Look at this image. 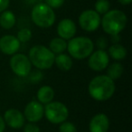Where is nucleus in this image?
Returning a JSON list of instances; mask_svg holds the SVG:
<instances>
[{
    "label": "nucleus",
    "instance_id": "obj_32",
    "mask_svg": "<svg viewBox=\"0 0 132 132\" xmlns=\"http://www.w3.org/2000/svg\"><path fill=\"white\" fill-rule=\"evenodd\" d=\"M39 1H43V0H39Z\"/></svg>",
    "mask_w": 132,
    "mask_h": 132
},
{
    "label": "nucleus",
    "instance_id": "obj_15",
    "mask_svg": "<svg viewBox=\"0 0 132 132\" xmlns=\"http://www.w3.org/2000/svg\"><path fill=\"white\" fill-rule=\"evenodd\" d=\"M36 97L40 103L47 104V103L53 101V98H54V90L51 86L44 85V86H42L38 90Z\"/></svg>",
    "mask_w": 132,
    "mask_h": 132
},
{
    "label": "nucleus",
    "instance_id": "obj_31",
    "mask_svg": "<svg viewBox=\"0 0 132 132\" xmlns=\"http://www.w3.org/2000/svg\"><path fill=\"white\" fill-rule=\"evenodd\" d=\"M119 2L123 6H127V5H129L132 2V0H119Z\"/></svg>",
    "mask_w": 132,
    "mask_h": 132
},
{
    "label": "nucleus",
    "instance_id": "obj_18",
    "mask_svg": "<svg viewBox=\"0 0 132 132\" xmlns=\"http://www.w3.org/2000/svg\"><path fill=\"white\" fill-rule=\"evenodd\" d=\"M109 56H110L112 59L116 61L123 60L127 56V50L123 45L119 44H114L109 48L108 52Z\"/></svg>",
    "mask_w": 132,
    "mask_h": 132
},
{
    "label": "nucleus",
    "instance_id": "obj_1",
    "mask_svg": "<svg viewBox=\"0 0 132 132\" xmlns=\"http://www.w3.org/2000/svg\"><path fill=\"white\" fill-rule=\"evenodd\" d=\"M115 82L108 75L94 77L89 83V94L98 101H105L110 99L115 92Z\"/></svg>",
    "mask_w": 132,
    "mask_h": 132
},
{
    "label": "nucleus",
    "instance_id": "obj_29",
    "mask_svg": "<svg viewBox=\"0 0 132 132\" xmlns=\"http://www.w3.org/2000/svg\"><path fill=\"white\" fill-rule=\"evenodd\" d=\"M6 129V122L4 120V118L0 116V132H4Z\"/></svg>",
    "mask_w": 132,
    "mask_h": 132
},
{
    "label": "nucleus",
    "instance_id": "obj_27",
    "mask_svg": "<svg viewBox=\"0 0 132 132\" xmlns=\"http://www.w3.org/2000/svg\"><path fill=\"white\" fill-rule=\"evenodd\" d=\"M96 44H97V47L100 50H104L108 46V40L105 37H100L96 42Z\"/></svg>",
    "mask_w": 132,
    "mask_h": 132
},
{
    "label": "nucleus",
    "instance_id": "obj_30",
    "mask_svg": "<svg viewBox=\"0 0 132 132\" xmlns=\"http://www.w3.org/2000/svg\"><path fill=\"white\" fill-rule=\"evenodd\" d=\"M111 37H112V40L111 41L113 43H115V44H118V42H119V39H120V37H119V35H112Z\"/></svg>",
    "mask_w": 132,
    "mask_h": 132
},
{
    "label": "nucleus",
    "instance_id": "obj_22",
    "mask_svg": "<svg viewBox=\"0 0 132 132\" xmlns=\"http://www.w3.org/2000/svg\"><path fill=\"white\" fill-rule=\"evenodd\" d=\"M17 39L20 43H26L31 39L32 32L28 28H23L17 33Z\"/></svg>",
    "mask_w": 132,
    "mask_h": 132
},
{
    "label": "nucleus",
    "instance_id": "obj_19",
    "mask_svg": "<svg viewBox=\"0 0 132 132\" xmlns=\"http://www.w3.org/2000/svg\"><path fill=\"white\" fill-rule=\"evenodd\" d=\"M49 49L51 50L54 54L62 53L67 49V42H66V40L61 38V37L53 38V40L50 42Z\"/></svg>",
    "mask_w": 132,
    "mask_h": 132
},
{
    "label": "nucleus",
    "instance_id": "obj_16",
    "mask_svg": "<svg viewBox=\"0 0 132 132\" xmlns=\"http://www.w3.org/2000/svg\"><path fill=\"white\" fill-rule=\"evenodd\" d=\"M54 63L58 67L60 70L62 71H70L72 69V65H73V62L72 59L70 55L65 54V53H59L55 56L54 58Z\"/></svg>",
    "mask_w": 132,
    "mask_h": 132
},
{
    "label": "nucleus",
    "instance_id": "obj_11",
    "mask_svg": "<svg viewBox=\"0 0 132 132\" xmlns=\"http://www.w3.org/2000/svg\"><path fill=\"white\" fill-rule=\"evenodd\" d=\"M20 44L21 43L15 35H4L0 38V51L6 55H13L20 49Z\"/></svg>",
    "mask_w": 132,
    "mask_h": 132
},
{
    "label": "nucleus",
    "instance_id": "obj_26",
    "mask_svg": "<svg viewBox=\"0 0 132 132\" xmlns=\"http://www.w3.org/2000/svg\"><path fill=\"white\" fill-rule=\"evenodd\" d=\"M64 0H45V4L51 8H59L63 5Z\"/></svg>",
    "mask_w": 132,
    "mask_h": 132
},
{
    "label": "nucleus",
    "instance_id": "obj_17",
    "mask_svg": "<svg viewBox=\"0 0 132 132\" xmlns=\"http://www.w3.org/2000/svg\"><path fill=\"white\" fill-rule=\"evenodd\" d=\"M15 24V15L12 11H3L0 15V26L4 29H11Z\"/></svg>",
    "mask_w": 132,
    "mask_h": 132
},
{
    "label": "nucleus",
    "instance_id": "obj_23",
    "mask_svg": "<svg viewBox=\"0 0 132 132\" xmlns=\"http://www.w3.org/2000/svg\"><path fill=\"white\" fill-rule=\"evenodd\" d=\"M59 131L60 132H77V128L72 122L70 121H63L60 123L59 127Z\"/></svg>",
    "mask_w": 132,
    "mask_h": 132
},
{
    "label": "nucleus",
    "instance_id": "obj_20",
    "mask_svg": "<svg viewBox=\"0 0 132 132\" xmlns=\"http://www.w3.org/2000/svg\"><path fill=\"white\" fill-rule=\"evenodd\" d=\"M108 76L110 78L111 80L115 81L118 80L121 77L123 72H124V68H123V65L120 62H113L110 65H108Z\"/></svg>",
    "mask_w": 132,
    "mask_h": 132
},
{
    "label": "nucleus",
    "instance_id": "obj_3",
    "mask_svg": "<svg viewBox=\"0 0 132 132\" xmlns=\"http://www.w3.org/2000/svg\"><path fill=\"white\" fill-rule=\"evenodd\" d=\"M28 58L38 70H48L54 63L55 54L44 45H35L29 51Z\"/></svg>",
    "mask_w": 132,
    "mask_h": 132
},
{
    "label": "nucleus",
    "instance_id": "obj_8",
    "mask_svg": "<svg viewBox=\"0 0 132 132\" xmlns=\"http://www.w3.org/2000/svg\"><path fill=\"white\" fill-rule=\"evenodd\" d=\"M101 16L95 10H85L79 16V24L86 32H93L101 24Z\"/></svg>",
    "mask_w": 132,
    "mask_h": 132
},
{
    "label": "nucleus",
    "instance_id": "obj_9",
    "mask_svg": "<svg viewBox=\"0 0 132 132\" xmlns=\"http://www.w3.org/2000/svg\"><path fill=\"white\" fill-rule=\"evenodd\" d=\"M89 67L92 71L101 72L110 64V56L105 50H97L90 53L88 61Z\"/></svg>",
    "mask_w": 132,
    "mask_h": 132
},
{
    "label": "nucleus",
    "instance_id": "obj_2",
    "mask_svg": "<svg viewBox=\"0 0 132 132\" xmlns=\"http://www.w3.org/2000/svg\"><path fill=\"white\" fill-rule=\"evenodd\" d=\"M128 18L124 12L120 10H110L104 14L101 20V24L108 35H119L126 27Z\"/></svg>",
    "mask_w": 132,
    "mask_h": 132
},
{
    "label": "nucleus",
    "instance_id": "obj_5",
    "mask_svg": "<svg viewBox=\"0 0 132 132\" xmlns=\"http://www.w3.org/2000/svg\"><path fill=\"white\" fill-rule=\"evenodd\" d=\"M31 17L33 22L37 26L42 28H48L55 22V14L53 8L45 3H39L32 9Z\"/></svg>",
    "mask_w": 132,
    "mask_h": 132
},
{
    "label": "nucleus",
    "instance_id": "obj_7",
    "mask_svg": "<svg viewBox=\"0 0 132 132\" xmlns=\"http://www.w3.org/2000/svg\"><path fill=\"white\" fill-rule=\"evenodd\" d=\"M10 67L19 77H26L31 72L32 63L28 56L24 53H15L10 59Z\"/></svg>",
    "mask_w": 132,
    "mask_h": 132
},
{
    "label": "nucleus",
    "instance_id": "obj_13",
    "mask_svg": "<svg viewBox=\"0 0 132 132\" xmlns=\"http://www.w3.org/2000/svg\"><path fill=\"white\" fill-rule=\"evenodd\" d=\"M57 34L59 37L64 40H70L76 34V24L72 19L64 18L58 24Z\"/></svg>",
    "mask_w": 132,
    "mask_h": 132
},
{
    "label": "nucleus",
    "instance_id": "obj_12",
    "mask_svg": "<svg viewBox=\"0 0 132 132\" xmlns=\"http://www.w3.org/2000/svg\"><path fill=\"white\" fill-rule=\"evenodd\" d=\"M4 120L6 122V125L9 126L10 128L18 129L21 128L24 125V113L16 109H9L5 112Z\"/></svg>",
    "mask_w": 132,
    "mask_h": 132
},
{
    "label": "nucleus",
    "instance_id": "obj_25",
    "mask_svg": "<svg viewBox=\"0 0 132 132\" xmlns=\"http://www.w3.org/2000/svg\"><path fill=\"white\" fill-rule=\"evenodd\" d=\"M24 132H40V128L35 123L29 122L24 127Z\"/></svg>",
    "mask_w": 132,
    "mask_h": 132
},
{
    "label": "nucleus",
    "instance_id": "obj_21",
    "mask_svg": "<svg viewBox=\"0 0 132 132\" xmlns=\"http://www.w3.org/2000/svg\"><path fill=\"white\" fill-rule=\"evenodd\" d=\"M110 2L108 0H98L95 3V11L98 14L104 15L108 11H110Z\"/></svg>",
    "mask_w": 132,
    "mask_h": 132
},
{
    "label": "nucleus",
    "instance_id": "obj_28",
    "mask_svg": "<svg viewBox=\"0 0 132 132\" xmlns=\"http://www.w3.org/2000/svg\"><path fill=\"white\" fill-rule=\"evenodd\" d=\"M8 6H9V0H0V13L5 11Z\"/></svg>",
    "mask_w": 132,
    "mask_h": 132
},
{
    "label": "nucleus",
    "instance_id": "obj_14",
    "mask_svg": "<svg viewBox=\"0 0 132 132\" xmlns=\"http://www.w3.org/2000/svg\"><path fill=\"white\" fill-rule=\"evenodd\" d=\"M110 119L106 114L99 113L92 118L89 124L90 132H108Z\"/></svg>",
    "mask_w": 132,
    "mask_h": 132
},
{
    "label": "nucleus",
    "instance_id": "obj_4",
    "mask_svg": "<svg viewBox=\"0 0 132 132\" xmlns=\"http://www.w3.org/2000/svg\"><path fill=\"white\" fill-rule=\"evenodd\" d=\"M94 44L90 38L85 36L72 37L67 44V50L74 59L82 60L88 58L93 52Z\"/></svg>",
    "mask_w": 132,
    "mask_h": 132
},
{
    "label": "nucleus",
    "instance_id": "obj_24",
    "mask_svg": "<svg viewBox=\"0 0 132 132\" xmlns=\"http://www.w3.org/2000/svg\"><path fill=\"white\" fill-rule=\"evenodd\" d=\"M27 76H29V80L33 83H37L38 81H40L43 78L42 72L39 70L37 71H33V72H30L29 74Z\"/></svg>",
    "mask_w": 132,
    "mask_h": 132
},
{
    "label": "nucleus",
    "instance_id": "obj_10",
    "mask_svg": "<svg viewBox=\"0 0 132 132\" xmlns=\"http://www.w3.org/2000/svg\"><path fill=\"white\" fill-rule=\"evenodd\" d=\"M24 119L29 122H38L44 116V104L40 103L38 101H32L26 104L24 111Z\"/></svg>",
    "mask_w": 132,
    "mask_h": 132
},
{
    "label": "nucleus",
    "instance_id": "obj_6",
    "mask_svg": "<svg viewBox=\"0 0 132 132\" xmlns=\"http://www.w3.org/2000/svg\"><path fill=\"white\" fill-rule=\"evenodd\" d=\"M44 115L48 121L53 124H60L67 119L69 110L65 104L60 101H51L45 104Z\"/></svg>",
    "mask_w": 132,
    "mask_h": 132
}]
</instances>
